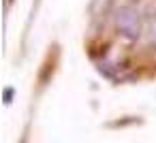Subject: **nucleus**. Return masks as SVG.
Here are the masks:
<instances>
[{"label": "nucleus", "mask_w": 156, "mask_h": 143, "mask_svg": "<svg viewBox=\"0 0 156 143\" xmlns=\"http://www.w3.org/2000/svg\"><path fill=\"white\" fill-rule=\"evenodd\" d=\"M115 26H118V32L126 41H137L141 37V17H139L137 9H133V7L118 9V13H115Z\"/></svg>", "instance_id": "nucleus-1"}, {"label": "nucleus", "mask_w": 156, "mask_h": 143, "mask_svg": "<svg viewBox=\"0 0 156 143\" xmlns=\"http://www.w3.org/2000/svg\"><path fill=\"white\" fill-rule=\"evenodd\" d=\"M11 96H13V90L7 88V90H5V103H11Z\"/></svg>", "instance_id": "nucleus-2"}]
</instances>
